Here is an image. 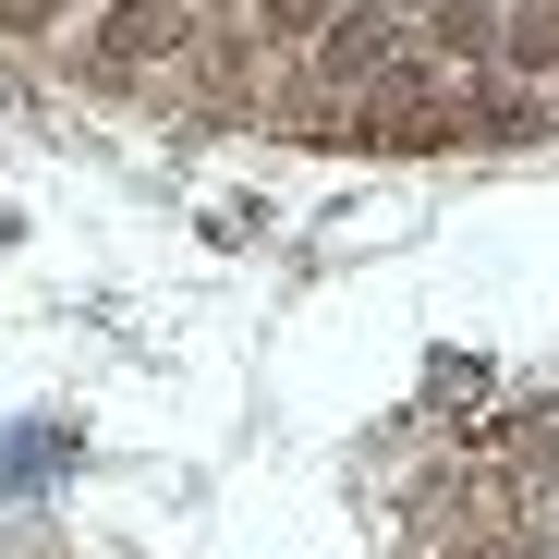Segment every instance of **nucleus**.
I'll list each match as a JSON object with an SVG mask.
<instances>
[{"instance_id":"1","label":"nucleus","mask_w":559,"mask_h":559,"mask_svg":"<svg viewBox=\"0 0 559 559\" xmlns=\"http://www.w3.org/2000/svg\"><path fill=\"white\" fill-rule=\"evenodd\" d=\"M170 37H182V13H170V0H122V13L98 25V61H110V73H134V61H158Z\"/></svg>"},{"instance_id":"2","label":"nucleus","mask_w":559,"mask_h":559,"mask_svg":"<svg viewBox=\"0 0 559 559\" xmlns=\"http://www.w3.org/2000/svg\"><path fill=\"white\" fill-rule=\"evenodd\" d=\"M378 49H390V13H341V25H329V85H353Z\"/></svg>"},{"instance_id":"3","label":"nucleus","mask_w":559,"mask_h":559,"mask_svg":"<svg viewBox=\"0 0 559 559\" xmlns=\"http://www.w3.org/2000/svg\"><path fill=\"white\" fill-rule=\"evenodd\" d=\"M487 37H499L487 0H438V49H450V61H487Z\"/></svg>"},{"instance_id":"4","label":"nucleus","mask_w":559,"mask_h":559,"mask_svg":"<svg viewBox=\"0 0 559 559\" xmlns=\"http://www.w3.org/2000/svg\"><path fill=\"white\" fill-rule=\"evenodd\" d=\"M255 25H267V37H329L341 0H255Z\"/></svg>"},{"instance_id":"5","label":"nucleus","mask_w":559,"mask_h":559,"mask_svg":"<svg viewBox=\"0 0 559 559\" xmlns=\"http://www.w3.org/2000/svg\"><path fill=\"white\" fill-rule=\"evenodd\" d=\"M511 61H523V73H547V61H559V13H547V0L511 25Z\"/></svg>"}]
</instances>
